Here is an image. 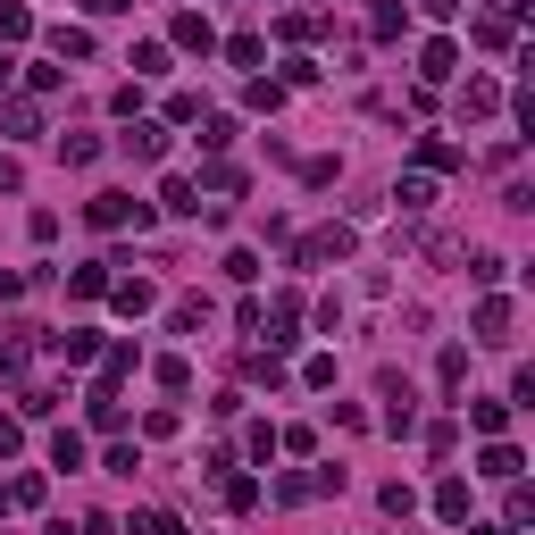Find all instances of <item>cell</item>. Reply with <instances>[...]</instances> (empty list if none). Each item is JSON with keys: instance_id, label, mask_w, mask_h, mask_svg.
Here are the masks:
<instances>
[{"instance_id": "obj_28", "label": "cell", "mask_w": 535, "mask_h": 535, "mask_svg": "<svg viewBox=\"0 0 535 535\" xmlns=\"http://www.w3.org/2000/svg\"><path fill=\"white\" fill-rule=\"evenodd\" d=\"M226 59H235V67H260L268 42H260V34H235V42H226Z\"/></svg>"}, {"instance_id": "obj_34", "label": "cell", "mask_w": 535, "mask_h": 535, "mask_svg": "<svg viewBox=\"0 0 535 535\" xmlns=\"http://www.w3.org/2000/svg\"><path fill=\"white\" fill-rule=\"evenodd\" d=\"M418 9H427V17H460V0H418Z\"/></svg>"}, {"instance_id": "obj_7", "label": "cell", "mask_w": 535, "mask_h": 535, "mask_svg": "<svg viewBox=\"0 0 535 535\" xmlns=\"http://www.w3.org/2000/svg\"><path fill=\"white\" fill-rule=\"evenodd\" d=\"M452 67H460V42H427V51H418V76L427 84H452Z\"/></svg>"}, {"instance_id": "obj_20", "label": "cell", "mask_w": 535, "mask_h": 535, "mask_svg": "<svg viewBox=\"0 0 535 535\" xmlns=\"http://www.w3.org/2000/svg\"><path fill=\"white\" fill-rule=\"evenodd\" d=\"M126 377H134V343H118V352H101V385H109V393H118Z\"/></svg>"}, {"instance_id": "obj_30", "label": "cell", "mask_w": 535, "mask_h": 535, "mask_svg": "<svg viewBox=\"0 0 535 535\" xmlns=\"http://www.w3.org/2000/svg\"><path fill=\"white\" fill-rule=\"evenodd\" d=\"M134 535H184V527L168 519V510H143V519H134Z\"/></svg>"}, {"instance_id": "obj_2", "label": "cell", "mask_w": 535, "mask_h": 535, "mask_svg": "<svg viewBox=\"0 0 535 535\" xmlns=\"http://www.w3.org/2000/svg\"><path fill=\"white\" fill-rule=\"evenodd\" d=\"M377 393H385V427H402V435H410V418H418V410H410V402H418V393H410V377H393V368H385V377H377Z\"/></svg>"}, {"instance_id": "obj_25", "label": "cell", "mask_w": 535, "mask_h": 535, "mask_svg": "<svg viewBox=\"0 0 535 535\" xmlns=\"http://www.w3.org/2000/svg\"><path fill=\"white\" fill-rule=\"evenodd\" d=\"M59 352L84 368V360H101V335H92V327H76V335H59Z\"/></svg>"}, {"instance_id": "obj_17", "label": "cell", "mask_w": 535, "mask_h": 535, "mask_svg": "<svg viewBox=\"0 0 535 535\" xmlns=\"http://www.w3.org/2000/svg\"><path fill=\"white\" fill-rule=\"evenodd\" d=\"M276 34H285V42H318V34H327V17H318V9H293Z\"/></svg>"}, {"instance_id": "obj_18", "label": "cell", "mask_w": 535, "mask_h": 535, "mask_svg": "<svg viewBox=\"0 0 535 535\" xmlns=\"http://www.w3.org/2000/svg\"><path fill=\"white\" fill-rule=\"evenodd\" d=\"M0 126L9 134H42V109L34 101H0Z\"/></svg>"}, {"instance_id": "obj_9", "label": "cell", "mask_w": 535, "mask_h": 535, "mask_svg": "<svg viewBox=\"0 0 535 535\" xmlns=\"http://www.w3.org/2000/svg\"><path fill=\"white\" fill-rule=\"evenodd\" d=\"M435 519H444V527H460V519H469V485H460V477H444V485H435Z\"/></svg>"}, {"instance_id": "obj_38", "label": "cell", "mask_w": 535, "mask_h": 535, "mask_svg": "<svg viewBox=\"0 0 535 535\" xmlns=\"http://www.w3.org/2000/svg\"><path fill=\"white\" fill-rule=\"evenodd\" d=\"M51 535H67V527H51Z\"/></svg>"}, {"instance_id": "obj_21", "label": "cell", "mask_w": 535, "mask_h": 535, "mask_svg": "<svg viewBox=\"0 0 535 535\" xmlns=\"http://www.w3.org/2000/svg\"><path fill=\"white\" fill-rule=\"evenodd\" d=\"M51 51L59 59H92V34L84 26H51Z\"/></svg>"}, {"instance_id": "obj_5", "label": "cell", "mask_w": 535, "mask_h": 535, "mask_svg": "<svg viewBox=\"0 0 535 535\" xmlns=\"http://www.w3.org/2000/svg\"><path fill=\"white\" fill-rule=\"evenodd\" d=\"M159 151H168V126H159V118H134V134H126V159H143V168H151Z\"/></svg>"}, {"instance_id": "obj_24", "label": "cell", "mask_w": 535, "mask_h": 535, "mask_svg": "<svg viewBox=\"0 0 535 535\" xmlns=\"http://www.w3.org/2000/svg\"><path fill=\"white\" fill-rule=\"evenodd\" d=\"M201 318H209V301H193V293H184L176 310H168V327H176V335H201Z\"/></svg>"}, {"instance_id": "obj_11", "label": "cell", "mask_w": 535, "mask_h": 535, "mask_svg": "<svg viewBox=\"0 0 535 535\" xmlns=\"http://www.w3.org/2000/svg\"><path fill=\"white\" fill-rule=\"evenodd\" d=\"M444 168H460V151L444 143V134H427V143H418V176H444Z\"/></svg>"}, {"instance_id": "obj_10", "label": "cell", "mask_w": 535, "mask_h": 535, "mask_svg": "<svg viewBox=\"0 0 535 535\" xmlns=\"http://www.w3.org/2000/svg\"><path fill=\"white\" fill-rule=\"evenodd\" d=\"M159 201H168L176 218H201V184L193 176H168V184H159Z\"/></svg>"}, {"instance_id": "obj_32", "label": "cell", "mask_w": 535, "mask_h": 535, "mask_svg": "<svg viewBox=\"0 0 535 535\" xmlns=\"http://www.w3.org/2000/svg\"><path fill=\"white\" fill-rule=\"evenodd\" d=\"M84 9H92V17H126L134 0H84Z\"/></svg>"}, {"instance_id": "obj_6", "label": "cell", "mask_w": 535, "mask_h": 535, "mask_svg": "<svg viewBox=\"0 0 535 535\" xmlns=\"http://www.w3.org/2000/svg\"><path fill=\"white\" fill-rule=\"evenodd\" d=\"M477 343H510V301H502V293L477 301Z\"/></svg>"}, {"instance_id": "obj_26", "label": "cell", "mask_w": 535, "mask_h": 535, "mask_svg": "<svg viewBox=\"0 0 535 535\" xmlns=\"http://www.w3.org/2000/svg\"><path fill=\"white\" fill-rule=\"evenodd\" d=\"M67 285H76V293H84V301H92V293H109V260H84V268H76V276H67Z\"/></svg>"}, {"instance_id": "obj_22", "label": "cell", "mask_w": 535, "mask_h": 535, "mask_svg": "<svg viewBox=\"0 0 535 535\" xmlns=\"http://www.w3.org/2000/svg\"><path fill=\"white\" fill-rule=\"evenodd\" d=\"M368 34H377V42L402 34V0H377V9H368Z\"/></svg>"}, {"instance_id": "obj_3", "label": "cell", "mask_w": 535, "mask_h": 535, "mask_svg": "<svg viewBox=\"0 0 535 535\" xmlns=\"http://www.w3.org/2000/svg\"><path fill=\"white\" fill-rule=\"evenodd\" d=\"M301 260H310V268H327V260H352V226H318V235L301 243Z\"/></svg>"}, {"instance_id": "obj_31", "label": "cell", "mask_w": 535, "mask_h": 535, "mask_svg": "<svg viewBox=\"0 0 535 535\" xmlns=\"http://www.w3.org/2000/svg\"><path fill=\"white\" fill-rule=\"evenodd\" d=\"M17 444H26V427H17V418H0V460H9Z\"/></svg>"}, {"instance_id": "obj_13", "label": "cell", "mask_w": 535, "mask_h": 535, "mask_svg": "<svg viewBox=\"0 0 535 535\" xmlns=\"http://www.w3.org/2000/svg\"><path fill=\"white\" fill-rule=\"evenodd\" d=\"M469 427H477V435H494V444H502V427H510V402H469Z\"/></svg>"}, {"instance_id": "obj_27", "label": "cell", "mask_w": 535, "mask_h": 535, "mask_svg": "<svg viewBox=\"0 0 535 535\" xmlns=\"http://www.w3.org/2000/svg\"><path fill=\"white\" fill-rule=\"evenodd\" d=\"M477 42H485V51H510V17H477V26H469Z\"/></svg>"}, {"instance_id": "obj_14", "label": "cell", "mask_w": 535, "mask_h": 535, "mask_svg": "<svg viewBox=\"0 0 535 535\" xmlns=\"http://www.w3.org/2000/svg\"><path fill=\"white\" fill-rule=\"evenodd\" d=\"M134 84H143V76H168V42H134Z\"/></svg>"}, {"instance_id": "obj_29", "label": "cell", "mask_w": 535, "mask_h": 535, "mask_svg": "<svg viewBox=\"0 0 535 535\" xmlns=\"http://www.w3.org/2000/svg\"><path fill=\"white\" fill-rule=\"evenodd\" d=\"M201 184H209V193H243V168H226V159H209V176H201Z\"/></svg>"}, {"instance_id": "obj_4", "label": "cell", "mask_w": 535, "mask_h": 535, "mask_svg": "<svg viewBox=\"0 0 535 535\" xmlns=\"http://www.w3.org/2000/svg\"><path fill=\"white\" fill-rule=\"evenodd\" d=\"M109 301H118L126 318H143V310H159V285H151V276H118V285H109Z\"/></svg>"}, {"instance_id": "obj_19", "label": "cell", "mask_w": 535, "mask_h": 535, "mask_svg": "<svg viewBox=\"0 0 535 535\" xmlns=\"http://www.w3.org/2000/svg\"><path fill=\"white\" fill-rule=\"evenodd\" d=\"M393 201L418 218V209H435V184H427V176H402V184H393Z\"/></svg>"}, {"instance_id": "obj_23", "label": "cell", "mask_w": 535, "mask_h": 535, "mask_svg": "<svg viewBox=\"0 0 535 535\" xmlns=\"http://www.w3.org/2000/svg\"><path fill=\"white\" fill-rule=\"evenodd\" d=\"M59 159H67V168H92V159H101V143H92V134H59Z\"/></svg>"}, {"instance_id": "obj_35", "label": "cell", "mask_w": 535, "mask_h": 535, "mask_svg": "<svg viewBox=\"0 0 535 535\" xmlns=\"http://www.w3.org/2000/svg\"><path fill=\"white\" fill-rule=\"evenodd\" d=\"M9 76H17V59H9V42H0V84H9Z\"/></svg>"}, {"instance_id": "obj_33", "label": "cell", "mask_w": 535, "mask_h": 535, "mask_svg": "<svg viewBox=\"0 0 535 535\" xmlns=\"http://www.w3.org/2000/svg\"><path fill=\"white\" fill-rule=\"evenodd\" d=\"M0 193H17V159L9 151H0Z\"/></svg>"}, {"instance_id": "obj_37", "label": "cell", "mask_w": 535, "mask_h": 535, "mask_svg": "<svg viewBox=\"0 0 535 535\" xmlns=\"http://www.w3.org/2000/svg\"><path fill=\"white\" fill-rule=\"evenodd\" d=\"M469 535H519V527H469Z\"/></svg>"}, {"instance_id": "obj_1", "label": "cell", "mask_w": 535, "mask_h": 535, "mask_svg": "<svg viewBox=\"0 0 535 535\" xmlns=\"http://www.w3.org/2000/svg\"><path fill=\"white\" fill-rule=\"evenodd\" d=\"M168 42H176V51H201V59L218 51V34H209V17H201V9H176V26H168Z\"/></svg>"}, {"instance_id": "obj_16", "label": "cell", "mask_w": 535, "mask_h": 535, "mask_svg": "<svg viewBox=\"0 0 535 535\" xmlns=\"http://www.w3.org/2000/svg\"><path fill=\"white\" fill-rule=\"evenodd\" d=\"M51 469H84V435H76V427L51 435Z\"/></svg>"}, {"instance_id": "obj_12", "label": "cell", "mask_w": 535, "mask_h": 535, "mask_svg": "<svg viewBox=\"0 0 535 535\" xmlns=\"http://www.w3.org/2000/svg\"><path fill=\"white\" fill-rule=\"evenodd\" d=\"M477 477H494V485H510V477H519V452H510V444H485V460H477Z\"/></svg>"}, {"instance_id": "obj_15", "label": "cell", "mask_w": 535, "mask_h": 535, "mask_svg": "<svg viewBox=\"0 0 535 535\" xmlns=\"http://www.w3.org/2000/svg\"><path fill=\"white\" fill-rule=\"evenodd\" d=\"M34 34V9L26 0H0V42H26Z\"/></svg>"}, {"instance_id": "obj_8", "label": "cell", "mask_w": 535, "mask_h": 535, "mask_svg": "<svg viewBox=\"0 0 535 535\" xmlns=\"http://www.w3.org/2000/svg\"><path fill=\"white\" fill-rule=\"evenodd\" d=\"M494 109H502L494 76H469V92H460V118H494Z\"/></svg>"}, {"instance_id": "obj_36", "label": "cell", "mask_w": 535, "mask_h": 535, "mask_svg": "<svg viewBox=\"0 0 535 535\" xmlns=\"http://www.w3.org/2000/svg\"><path fill=\"white\" fill-rule=\"evenodd\" d=\"M519 9H527V0H494V17H519Z\"/></svg>"}]
</instances>
